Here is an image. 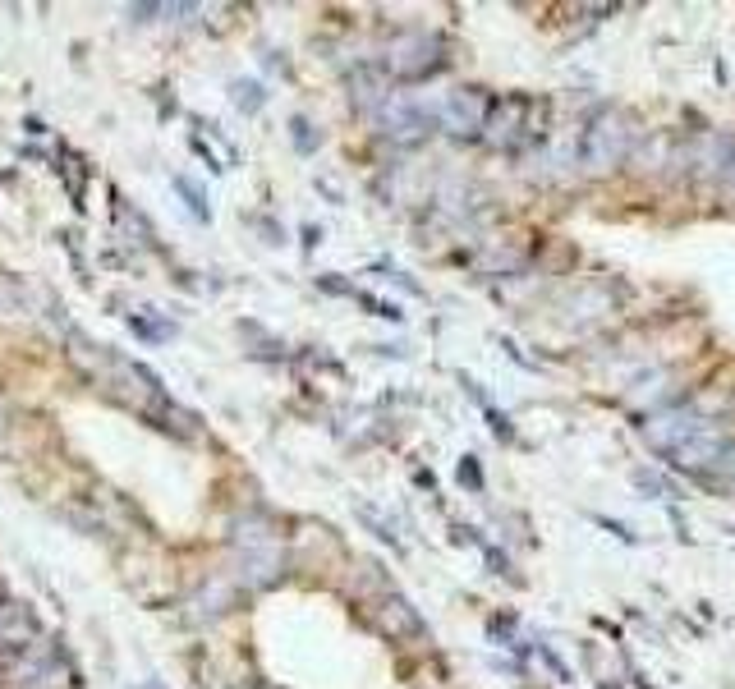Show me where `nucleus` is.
<instances>
[{
	"label": "nucleus",
	"instance_id": "423d86ee",
	"mask_svg": "<svg viewBox=\"0 0 735 689\" xmlns=\"http://www.w3.org/2000/svg\"><path fill=\"white\" fill-rule=\"evenodd\" d=\"M230 97H235V106H239V111H258V106L267 102V97H262V88H258V83H253V79H249V83H244V79H235V83H230Z\"/></svg>",
	"mask_w": 735,
	"mask_h": 689
},
{
	"label": "nucleus",
	"instance_id": "0eeeda50",
	"mask_svg": "<svg viewBox=\"0 0 735 689\" xmlns=\"http://www.w3.org/2000/svg\"><path fill=\"white\" fill-rule=\"evenodd\" d=\"M290 134H294V147H299V152H317V143H322V134H313V125H308L304 115L290 120Z\"/></svg>",
	"mask_w": 735,
	"mask_h": 689
},
{
	"label": "nucleus",
	"instance_id": "f03ea898",
	"mask_svg": "<svg viewBox=\"0 0 735 689\" xmlns=\"http://www.w3.org/2000/svg\"><path fill=\"white\" fill-rule=\"evenodd\" d=\"M483 111H487L483 97L469 92V88H460L432 111V120H437L441 129H451V134H474V129H483Z\"/></svg>",
	"mask_w": 735,
	"mask_h": 689
},
{
	"label": "nucleus",
	"instance_id": "20e7f679",
	"mask_svg": "<svg viewBox=\"0 0 735 689\" xmlns=\"http://www.w3.org/2000/svg\"><path fill=\"white\" fill-rule=\"evenodd\" d=\"M28 639H37L33 607H23V602H0V644L23 648Z\"/></svg>",
	"mask_w": 735,
	"mask_h": 689
},
{
	"label": "nucleus",
	"instance_id": "6e6552de",
	"mask_svg": "<svg viewBox=\"0 0 735 689\" xmlns=\"http://www.w3.org/2000/svg\"><path fill=\"white\" fill-rule=\"evenodd\" d=\"M175 189H180L184 198H189L193 216H203V221H207V216H212V207H207V198H203V193H198V184H193V180H184V175H180V180H175Z\"/></svg>",
	"mask_w": 735,
	"mask_h": 689
},
{
	"label": "nucleus",
	"instance_id": "f257e3e1",
	"mask_svg": "<svg viewBox=\"0 0 735 689\" xmlns=\"http://www.w3.org/2000/svg\"><path fill=\"white\" fill-rule=\"evenodd\" d=\"M648 437L662 446L667 455H676L680 464H694V469H717L722 455L731 451L717 423L699 414H662L648 423Z\"/></svg>",
	"mask_w": 735,
	"mask_h": 689
},
{
	"label": "nucleus",
	"instance_id": "7ed1b4c3",
	"mask_svg": "<svg viewBox=\"0 0 735 689\" xmlns=\"http://www.w3.org/2000/svg\"><path fill=\"white\" fill-rule=\"evenodd\" d=\"M621 152H625V134L616 125H593V129H588V138H584V166L607 170V166H616V161H621Z\"/></svg>",
	"mask_w": 735,
	"mask_h": 689
},
{
	"label": "nucleus",
	"instance_id": "39448f33",
	"mask_svg": "<svg viewBox=\"0 0 735 689\" xmlns=\"http://www.w3.org/2000/svg\"><path fill=\"white\" fill-rule=\"evenodd\" d=\"M382 621L391 634H423V621H419V611L409 607L405 598H386L382 602Z\"/></svg>",
	"mask_w": 735,
	"mask_h": 689
}]
</instances>
